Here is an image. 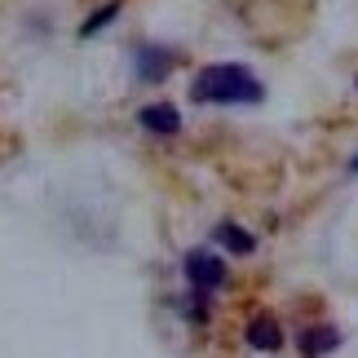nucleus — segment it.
<instances>
[{"instance_id":"39448f33","label":"nucleus","mask_w":358,"mask_h":358,"mask_svg":"<svg viewBox=\"0 0 358 358\" xmlns=\"http://www.w3.org/2000/svg\"><path fill=\"white\" fill-rule=\"evenodd\" d=\"M336 345H341V332L332 323H319V327H306V332H301V358H323Z\"/></svg>"},{"instance_id":"7ed1b4c3","label":"nucleus","mask_w":358,"mask_h":358,"mask_svg":"<svg viewBox=\"0 0 358 358\" xmlns=\"http://www.w3.org/2000/svg\"><path fill=\"white\" fill-rule=\"evenodd\" d=\"M186 279L199 287V292H217L226 283V261H217L213 252H190L186 257Z\"/></svg>"},{"instance_id":"6e6552de","label":"nucleus","mask_w":358,"mask_h":358,"mask_svg":"<svg viewBox=\"0 0 358 358\" xmlns=\"http://www.w3.org/2000/svg\"><path fill=\"white\" fill-rule=\"evenodd\" d=\"M120 9H124V0H111V5H102V9L85 22V27H80V36H85V40H89V36H98L106 22H115V13H120Z\"/></svg>"},{"instance_id":"f257e3e1","label":"nucleus","mask_w":358,"mask_h":358,"mask_svg":"<svg viewBox=\"0 0 358 358\" xmlns=\"http://www.w3.org/2000/svg\"><path fill=\"white\" fill-rule=\"evenodd\" d=\"M190 98L195 102H226V106H252V102L266 98V85L239 62H213L195 76Z\"/></svg>"},{"instance_id":"0eeeda50","label":"nucleus","mask_w":358,"mask_h":358,"mask_svg":"<svg viewBox=\"0 0 358 358\" xmlns=\"http://www.w3.org/2000/svg\"><path fill=\"white\" fill-rule=\"evenodd\" d=\"M217 239H222L235 257H252L257 252V239L248 235V230H239L235 222H222V226H217Z\"/></svg>"},{"instance_id":"f03ea898","label":"nucleus","mask_w":358,"mask_h":358,"mask_svg":"<svg viewBox=\"0 0 358 358\" xmlns=\"http://www.w3.org/2000/svg\"><path fill=\"white\" fill-rule=\"evenodd\" d=\"M133 62H137V80L142 85H159V80H169L173 71V49H159V45H137L133 49Z\"/></svg>"},{"instance_id":"9d476101","label":"nucleus","mask_w":358,"mask_h":358,"mask_svg":"<svg viewBox=\"0 0 358 358\" xmlns=\"http://www.w3.org/2000/svg\"><path fill=\"white\" fill-rule=\"evenodd\" d=\"M354 93H358V76H354Z\"/></svg>"},{"instance_id":"20e7f679","label":"nucleus","mask_w":358,"mask_h":358,"mask_svg":"<svg viewBox=\"0 0 358 358\" xmlns=\"http://www.w3.org/2000/svg\"><path fill=\"white\" fill-rule=\"evenodd\" d=\"M248 345L261 350V354H274L283 345V327L274 314H252V323H248Z\"/></svg>"},{"instance_id":"423d86ee","label":"nucleus","mask_w":358,"mask_h":358,"mask_svg":"<svg viewBox=\"0 0 358 358\" xmlns=\"http://www.w3.org/2000/svg\"><path fill=\"white\" fill-rule=\"evenodd\" d=\"M137 120H142V129H150V133H177V129H182V115H177V106H169V102L142 106Z\"/></svg>"},{"instance_id":"1a4fd4ad","label":"nucleus","mask_w":358,"mask_h":358,"mask_svg":"<svg viewBox=\"0 0 358 358\" xmlns=\"http://www.w3.org/2000/svg\"><path fill=\"white\" fill-rule=\"evenodd\" d=\"M350 173H358V155H354V159H350Z\"/></svg>"}]
</instances>
